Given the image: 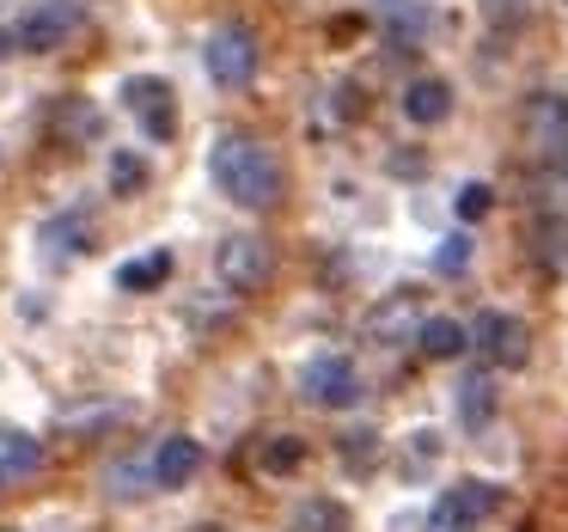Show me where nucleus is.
<instances>
[{"label": "nucleus", "instance_id": "nucleus-17", "mask_svg": "<svg viewBox=\"0 0 568 532\" xmlns=\"http://www.w3.org/2000/svg\"><path fill=\"white\" fill-rule=\"evenodd\" d=\"M531 239H538V258L550 263V270H568V221L562 214H538Z\"/></svg>", "mask_w": 568, "mask_h": 532}, {"label": "nucleus", "instance_id": "nucleus-12", "mask_svg": "<svg viewBox=\"0 0 568 532\" xmlns=\"http://www.w3.org/2000/svg\"><path fill=\"white\" fill-rule=\"evenodd\" d=\"M43 465V446L26 429H0V483H26Z\"/></svg>", "mask_w": 568, "mask_h": 532}, {"label": "nucleus", "instance_id": "nucleus-28", "mask_svg": "<svg viewBox=\"0 0 568 532\" xmlns=\"http://www.w3.org/2000/svg\"><path fill=\"white\" fill-rule=\"evenodd\" d=\"M7 43H13V38H7V31H0V56H7Z\"/></svg>", "mask_w": 568, "mask_h": 532}, {"label": "nucleus", "instance_id": "nucleus-16", "mask_svg": "<svg viewBox=\"0 0 568 532\" xmlns=\"http://www.w3.org/2000/svg\"><path fill=\"white\" fill-rule=\"evenodd\" d=\"M489 416H495V380L489 373H465V380H458V422L483 429Z\"/></svg>", "mask_w": 568, "mask_h": 532}, {"label": "nucleus", "instance_id": "nucleus-2", "mask_svg": "<svg viewBox=\"0 0 568 532\" xmlns=\"http://www.w3.org/2000/svg\"><path fill=\"white\" fill-rule=\"evenodd\" d=\"M202 62H209V80L214 87H251L257 80V62H263V50H257V38H251L245 26H221L209 38V50H202Z\"/></svg>", "mask_w": 568, "mask_h": 532}, {"label": "nucleus", "instance_id": "nucleus-4", "mask_svg": "<svg viewBox=\"0 0 568 532\" xmlns=\"http://www.w3.org/2000/svg\"><path fill=\"white\" fill-rule=\"evenodd\" d=\"M300 392H306V404L318 410H348L361 398V373L348 355H318L306 361V373H300Z\"/></svg>", "mask_w": 568, "mask_h": 532}, {"label": "nucleus", "instance_id": "nucleus-11", "mask_svg": "<svg viewBox=\"0 0 568 532\" xmlns=\"http://www.w3.org/2000/svg\"><path fill=\"white\" fill-rule=\"evenodd\" d=\"M196 471H202V446L190 441V434H172V441L153 453V483H160V490H184Z\"/></svg>", "mask_w": 568, "mask_h": 532}, {"label": "nucleus", "instance_id": "nucleus-21", "mask_svg": "<svg viewBox=\"0 0 568 532\" xmlns=\"http://www.w3.org/2000/svg\"><path fill=\"white\" fill-rule=\"evenodd\" d=\"M434 270H440V275H465V270H470V239H465V233L440 239V251H434Z\"/></svg>", "mask_w": 568, "mask_h": 532}, {"label": "nucleus", "instance_id": "nucleus-15", "mask_svg": "<svg viewBox=\"0 0 568 532\" xmlns=\"http://www.w3.org/2000/svg\"><path fill=\"white\" fill-rule=\"evenodd\" d=\"M294 532H355V520H348L343 502H331V495H312V502L294 508Z\"/></svg>", "mask_w": 568, "mask_h": 532}, {"label": "nucleus", "instance_id": "nucleus-1", "mask_svg": "<svg viewBox=\"0 0 568 532\" xmlns=\"http://www.w3.org/2000/svg\"><path fill=\"white\" fill-rule=\"evenodd\" d=\"M209 178L221 184L226 202L239 209H270L282 197V172H275V153L257 148L251 135H221L209 153Z\"/></svg>", "mask_w": 568, "mask_h": 532}, {"label": "nucleus", "instance_id": "nucleus-25", "mask_svg": "<svg viewBox=\"0 0 568 532\" xmlns=\"http://www.w3.org/2000/svg\"><path fill=\"white\" fill-rule=\"evenodd\" d=\"M43 239H68V251H87L92 227L87 221H50V227H43Z\"/></svg>", "mask_w": 568, "mask_h": 532}, {"label": "nucleus", "instance_id": "nucleus-19", "mask_svg": "<svg viewBox=\"0 0 568 532\" xmlns=\"http://www.w3.org/2000/svg\"><path fill=\"white\" fill-rule=\"evenodd\" d=\"M141 184H148V160H141V153H116L111 160V190L116 197H135Z\"/></svg>", "mask_w": 568, "mask_h": 532}, {"label": "nucleus", "instance_id": "nucleus-13", "mask_svg": "<svg viewBox=\"0 0 568 532\" xmlns=\"http://www.w3.org/2000/svg\"><path fill=\"white\" fill-rule=\"evenodd\" d=\"M165 275H172V251H148V258H129L116 270V288L123 294H153V288H165Z\"/></svg>", "mask_w": 568, "mask_h": 532}, {"label": "nucleus", "instance_id": "nucleus-5", "mask_svg": "<svg viewBox=\"0 0 568 532\" xmlns=\"http://www.w3.org/2000/svg\"><path fill=\"white\" fill-rule=\"evenodd\" d=\"M470 343L483 349L489 368H526V355H531V337H526V324H519L514 312H477Z\"/></svg>", "mask_w": 568, "mask_h": 532}, {"label": "nucleus", "instance_id": "nucleus-14", "mask_svg": "<svg viewBox=\"0 0 568 532\" xmlns=\"http://www.w3.org/2000/svg\"><path fill=\"white\" fill-rule=\"evenodd\" d=\"M465 343H470V337H465V324H458V319H422V331H416V349L428 361H453Z\"/></svg>", "mask_w": 568, "mask_h": 532}, {"label": "nucleus", "instance_id": "nucleus-10", "mask_svg": "<svg viewBox=\"0 0 568 532\" xmlns=\"http://www.w3.org/2000/svg\"><path fill=\"white\" fill-rule=\"evenodd\" d=\"M404 117H409V123H422V129L446 123V117H453V87H446L440 74L409 80V87H404Z\"/></svg>", "mask_w": 568, "mask_h": 532}, {"label": "nucleus", "instance_id": "nucleus-18", "mask_svg": "<svg viewBox=\"0 0 568 532\" xmlns=\"http://www.w3.org/2000/svg\"><path fill=\"white\" fill-rule=\"evenodd\" d=\"M300 459H306V446H300L294 434H275V441L263 446V459H257V465L270 471V478H287V471H300Z\"/></svg>", "mask_w": 568, "mask_h": 532}, {"label": "nucleus", "instance_id": "nucleus-23", "mask_svg": "<svg viewBox=\"0 0 568 532\" xmlns=\"http://www.w3.org/2000/svg\"><path fill=\"white\" fill-rule=\"evenodd\" d=\"M434 459H440V434H434V429H416V434H409V471H416V465H434Z\"/></svg>", "mask_w": 568, "mask_h": 532}, {"label": "nucleus", "instance_id": "nucleus-24", "mask_svg": "<svg viewBox=\"0 0 568 532\" xmlns=\"http://www.w3.org/2000/svg\"><path fill=\"white\" fill-rule=\"evenodd\" d=\"M104 483H111V495H148V490H141V483H148V471H141V465H111V478H104Z\"/></svg>", "mask_w": 568, "mask_h": 532}, {"label": "nucleus", "instance_id": "nucleus-3", "mask_svg": "<svg viewBox=\"0 0 568 532\" xmlns=\"http://www.w3.org/2000/svg\"><path fill=\"white\" fill-rule=\"evenodd\" d=\"M214 275H221L233 294H257V288L275 275V258H270L263 239L233 233V239H221V251H214Z\"/></svg>", "mask_w": 568, "mask_h": 532}, {"label": "nucleus", "instance_id": "nucleus-26", "mask_svg": "<svg viewBox=\"0 0 568 532\" xmlns=\"http://www.w3.org/2000/svg\"><path fill=\"white\" fill-rule=\"evenodd\" d=\"M483 13H489L495 26H507V19H519V0H483Z\"/></svg>", "mask_w": 568, "mask_h": 532}, {"label": "nucleus", "instance_id": "nucleus-6", "mask_svg": "<svg viewBox=\"0 0 568 532\" xmlns=\"http://www.w3.org/2000/svg\"><path fill=\"white\" fill-rule=\"evenodd\" d=\"M123 104L141 117L148 141H172V135H178V104H172V87H165L160 74H135V80H123Z\"/></svg>", "mask_w": 568, "mask_h": 532}, {"label": "nucleus", "instance_id": "nucleus-9", "mask_svg": "<svg viewBox=\"0 0 568 532\" xmlns=\"http://www.w3.org/2000/svg\"><path fill=\"white\" fill-rule=\"evenodd\" d=\"M526 141H531V153L556 160V153L568 148V99H556V92H538V99L526 104Z\"/></svg>", "mask_w": 568, "mask_h": 532}, {"label": "nucleus", "instance_id": "nucleus-27", "mask_svg": "<svg viewBox=\"0 0 568 532\" xmlns=\"http://www.w3.org/2000/svg\"><path fill=\"white\" fill-rule=\"evenodd\" d=\"M556 172H562V178H568V148H562V153H556Z\"/></svg>", "mask_w": 568, "mask_h": 532}, {"label": "nucleus", "instance_id": "nucleus-7", "mask_svg": "<svg viewBox=\"0 0 568 532\" xmlns=\"http://www.w3.org/2000/svg\"><path fill=\"white\" fill-rule=\"evenodd\" d=\"M74 26H80L74 0H43V7H31V13H26V26H19V50L50 56V50H62V43H68V31H74Z\"/></svg>", "mask_w": 568, "mask_h": 532}, {"label": "nucleus", "instance_id": "nucleus-20", "mask_svg": "<svg viewBox=\"0 0 568 532\" xmlns=\"http://www.w3.org/2000/svg\"><path fill=\"white\" fill-rule=\"evenodd\" d=\"M379 19L397 31V38H422V31H428V13H416L409 0H385V7H379Z\"/></svg>", "mask_w": 568, "mask_h": 532}, {"label": "nucleus", "instance_id": "nucleus-8", "mask_svg": "<svg viewBox=\"0 0 568 532\" xmlns=\"http://www.w3.org/2000/svg\"><path fill=\"white\" fill-rule=\"evenodd\" d=\"M416 331H422V300L409 294V288L385 294L379 307L367 312V337H373V343H416Z\"/></svg>", "mask_w": 568, "mask_h": 532}, {"label": "nucleus", "instance_id": "nucleus-22", "mask_svg": "<svg viewBox=\"0 0 568 532\" xmlns=\"http://www.w3.org/2000/svg\"><path fill=\"white\" fill-rule=\"evenodd\" d=\"M453 209H458V221H477V214H489V184H458Z\"/></svg>", "mask_w": 568, "mask_h": 532}]
</instances>
